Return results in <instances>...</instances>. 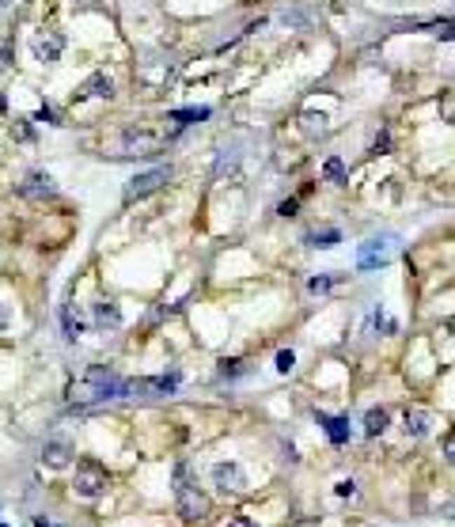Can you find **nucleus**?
<instances>
[{
  "instance_id": "6ab92c4d",
  "label": "nucleus",
  "mask_w": 455,
  "mask_h": 527,
  "mask_svg": "<svg viewBox=\"0 0 455 527\" xmlns=\"http://www.w3.org/2000/svg\"><path fill=\"white\" fill-rule=\"evenodd\" d=\"M440 118L448 121V126H455V88H448V91H440Z\"/></svg>"
},
{
  "instance_id": "39448f33",
  "label": "nucleus",
  "mask_w": 455,
  "mask_h": 527,
  "mask_svg": "<svg viewBox=\"0 0 455 527\" xmlns=\"http://www.w3.org/2000/svg\"><path fill=\"white\" fill-rule=\"evenodd\" d=\"M31 53H34V61H42V65L57 61L61 53H64V34L61 31H34Z\"/></svg>"
},
{
  "instance_id": "f03ea898",
  "label": "nucleus",
  "mask_w": 455,
  "mask_h": 527,
  "mask_svg": "<svg viewBox=\"0 0 455 527\" xmlns=\"http://www.w3.org/2000/svg\"><path fill=\"white\" fill-rule=\"evenodd\" d=\"M107 486H110L107 467L99 463V459H80V463H76V482H72L76 497H83V501H95V497L107 493Z\"/></svg>"
},
{
  "instance_id": "423d86ee",
  "label": "nucleus",
  "mask_w": 455,
  "mask_h": 527,
  "mask_svg": "<svg viewBox=\"0 0 455 527\" xmlns=\"http://www.w3.org/2000/svg\"><path fill=\"white\" fill-rule=\"evenodd\" d=\"M391 254H395V239H391V235H383V239H368V243H360L357 266L360 269H376V266H383V262H391Z\"/></svg>"
},
{
  "instance_id": "f257e3e1",
  "label": "nucleus",
  "mask_w": 455,
  "mask_h": 527,
  "mask_svg": "<svg viewBox=\"0 0 455 527\" xmlns=\"http://www.w3.org/2000/svg\"><path fill=\"white\" fill-rule=\"evenodd\" d=\"M122 394H125V380H118V372L107 368V364H95L69 387V402L72 406H91V402L122 399Z\"/></svg>"
},
{
  "instance_id": "393cba45",
  "label": "nucleus",
  "mask_w": 455,
  "mask_h": 527,
  "mask_svg": "<svg viewBox=\"0 0 455 527\" xmlns=\"http://www.w3.org/2000/svg\"><path fill=\"white\" fill-rule=\"evenodd\" d=\"M330 285H334L330 277H311V281H308V293H327Z\"/></svg>"
},
{
  "instance_id": "412c9836",
  "label": "nucleus",
  "mask_w": 455,
  "mask_h": 527,
  "mask_svg": "<svg viewBox=\"0 0 455 527\" xmlns=\"http://www.w3.org/2000/svg\"><path fill=\"white\" fill-rule=\"evenodd\" d=\"M304 133L308 137H315V133H327V114H304Z\"/></svg>"
},
{
  "instance_id": "aec40b11",
  "label": "nucleus",
  "mask_w": 455,
  "mask_h": 527,
  "mask_svg": "<svg viewBox=\"0 0 455 527\" xmlns=\"http://www.w3.org/2000/svg\"><path fill=\"white\" fill-rule=\"evenodd\" d=\"M179 486H193V467L182 459V463H175V474H171V489H179Z\"/></svg>"
},
{
  "instance_id": "0eeeda50",
  "label": "nucleus",
  "mask_w": 455,
  "mask_h": 527,
  "mask_svg": "<svg viewBox=\"0 0 455 527\" xmlns=\"http://www.w3.org/2000/svg\"><path fill=\"white\" fill-rule=\"evenodd\" d=\"M212 486L220 489V493H239V489H247V474L239 463H217L212 467Z\"/></svg>"
},
{
  "instance_id": "1a4fd4ad",
  "label": "nucleus",
  "mask_w": 455,
  "mask_h": 527,
  "mask_svg": "<svg viewBox=\"0 0 455 527\" xmlns=\"http://www.w3.org/2000/svg\"><path fill=\"white\" fill-rule=\"evenodd\" d=\"M20 190H23V197H31V201H46V197L57 194V186H53V178H50V175L34 171V175H27V178H23Z\"/></svg>"
},
{
  "instance_id": "a211bd4d",
  "label": "nucleus",
  "mask_w": 455,
  "mask_h": 527,
  "mask_svg": "<svg viewBox=\"0 0 455 527\" xmlns=\"http://www.w3.org/2000/svg\"><path fill=\"white\" fill-rule=\"evenodd\" d=\"M322 178L334 182V186H341V182H346V164H341L338 156H330L327 164H322Z\"/></svg>"
},
{
  "instance_id": "6e6552de",
  "label": "nucleus",
  "mask_w": 455,
  "mask_h": 527,
  "mask_svg": "<svg viewBox=\"0 0 455 527\" xmlns=\"http://www.w3.org/2000/svg\"><path fill=\"white\" fill-rule=\"evenodd\" d=\"M42 463L50 470H64L72 463V444L69 440H46L42 444Z\"/></svg>"
},
{
  "instance_id": "2f4dec72",
  "label": "nucleus",
  "mask_w": 455,
  "mask_h": 527,
  "mask_svg": "<svg viewBox=\"0 0 455 527\" xmlns=\"http://www.w3.org/2000/svg\"><path fill=\"white\" fill-rule=\"evenodd\" d=\"M372 148H376V152H387V148H391V137H387V133H379Z\"/></svg>"
},
{
  "instance_id": "f8f14e48",
  "label": "nucleus",
  "mask_w": 455,
  "mask_h": 527,
  "mask_svg": "<svg viewBox=\"0 0 455 527\" xmlns=\"http://www.w3.org/2000/svg\"><path fill=\"white\" fill-rule=\"evenodd\" d=\"M110 95H114V84H110L107 72L88 76V80H83V88H80V99H110Z\"/></svg>"
},
{
  "instance_id": "4468645a",
  "label": "nucleus",
  "mask_w": 455,
  "mask_h": 527,
  "mask_svg": "<svg viewBox=\"0 0 455 527\" xmlns=\"http://www.w3.org/2000/svg\"><path fill=\"white\" fill-rule=\"evenodd\" d=\"M319 425L327 429V436L334 444H346L349 440V418H327V413H319Z\"/></svg>"
},
{
  "instance_id": "4c0bfd02",
  "label": "nucleus",
  "mask_w": 455,
  "mask_h": 527,
  "mask_svg": "<svg viewBox=\"0 0 455 527\" xmlns=\"http://www.w3.org/2000/svg\"><path fill=\"white\" fill-rule=\"evenodd\" d=\"M0 527H8V523H0Z\"/></svg>"
},
{
  "instance_id": "72a5a7b5",
  "label": "nucleus",
  "mask_w": 455,
  "mask_h": 527,
  "mask_svg": "<svg viewBox=\"0 0 455 527\" xmlns=\"http://www.w3.org/2000/svg\"><path fill=\"white\" fill-rule=\"evenodd\" d=\"M444 455H448V463H451V467H455V436H451V440H448V448H444Z\"/></svg>"
},
{
  "instance_id": "58836bf2",
  "label": "nucleus",
  "mask_w": 455,
  "mask_h": 527,
  "mask_svg": "<svg viewBox=\"0 0 455 527\" xmlns=\"http://www.w3.org/2000/svg\"><path fill=\"white\" fill-rule=\"evenodd\" d=\"M0 4H4V0H0Z\"/></svg>"
},
{
  "instance_id": "a878e982",
  "label": "nucleus",
  "mask_w": 455,
  "mask_h": 527,
  "mask_svg": "<svg viewBox=\"0 0 455 527\" xmlns=\"http://www.w3.org/2000/svg\"><path fill=\"white\" fill-rule=\"evenodd\" d=\"M243 368H239V361H224L220 364V375H224V380H231V375H239Z\"/></svg>"
},
{
  "instance_id": "20e7f679",
  "label": "nucleus",
  "mask_w": 455,
  "mask_h": 527,
  "mask_svg": "<svg viewBox=\"0 0 455 527\" xmlns=\"http://www.w3.org/2000/svg\"><path fill=\"white\" fill-rule=\"evenodd\" d=\"M167 182H171V167H156V171L133 175V178H129V186H125V197H129V201H141V197L156 194Z\"/></svg>"
},
{
  "instance_id": "ddd939ff",
  "label": "nucleus",
  "mask_w": 455,
  "mask_h": 527,
  "mask_svg": "<svg viewBox=\"0 0 455 527\" xmlns=\"http://www.w3.org/2000/svg\"><path fill=\"white\" fill-rule=\"evenodd\" d=\"M95 326L99 331H118V326H122V312H118V304L99 300L95 304Z\"/></svg>"
},
{
  "instance_id": "b1692460",
  "label": "nucleus",
  "mask_w": 455,
  "mask_h": 527,
  "mask_svg": "<svg viewBox=\"0 0 455 527\" xmlns=\"http://www.w3.org/2000/svg\"><path fill=\"white\" fill-rule=\"evenodd\" d=\"M433 34H436L440 42H455V23H436Z\"/></svg>"
},
{
  "instance_id": "c756f323",
  "label": "nucleus",
  "mask_w": 455,
  "mask_h": 527,
  "mask_svg": "<svg viewBox=\"0 0 455 527\" xmlns=\"http://www.w3.org/2000/svg\"><path fill=\"white\" fill-rule=\"evenodd\" d=\"M12 133L20 137V140H31V126H27V121H20V126H12Z\"/></svg>"
},
{
  "instance_id": "f3484780",
  "label": "nucleus",
  "mask_w": 455,
  "mask_h": 527,
  "mask_svg": "<svg viewBox=\"0 0 455 527\" xmlns=\"http://www.w3.org/2000/svg\"><path fill=\"white\" fill-rule=\"evenodd\" d=\"M341 243V235L334 232V228H327V232H311L308 235V247H319V251H330V247H338Z\"/></svg>"
},
{
  "instance_id": "e433bc0d",
  "label": "nucleus",
  "mask_w": 455,
  "mask_h": 527,
  "mask_svg": "<svg viewBox=\"0 0 455 527\" xmlns=\"http://www.w3.org/2000/svg\"><path fill=\"white\" fill-rule=\"evenodd\" d=\"M448 520H455V505H448Z\"/></svg>"
},
{
  "instance_id": "bb28decb",
  "label": "nucleus",
  "mask_w": 455,
  "mask_h": 527,
  "mask_svg": "<svg viewBox=\"0 0 455 527\" xmlns=\"http://www.w3.org/2000/svg\"><path fill=\"white\" fill-rule=\"evenodd\" d=\"M334 493H338V497H353V493H357V486H353L349 478H346V482H338V486H334Z\"/></svg>"
},
{
  "instance_id": "cd10ccee",
  "label": "nucleus",
  "mask_w": 455,
  "mask_h": 527,
  "mask_svg": "<svg viewBox=\"0 0 455 527\" xmlns=\"http://www.w3.org/2000/svg\"><path fill=\"white\" fill-rule=\"evenodd\" d=\"M376 326L387 331V334H395V319H387V315H376Z\"/></svg>"
},
{
  "instance_id": "4be33fe9",
  "label": "nucleus",
  "mask_w": 455,
  "mask_h": 527,
  "mask_svg": "<svg viewBox=\"0 0 455 527\" xmlns=\"http://www.w3.org/2000/svg\"><path fill=\"white\" fill-rule=\"evenodd\" d=\"M15 65V42L12 39H0V72H8Z\"/></svg>"
},
{
  "instance_id": "7c9ffc66",
  "label": "nucleus",
  "mask_w": 455,
  "mask_h": 527,
  "mask_svg": "<svg viewBox=\"0 0 455 527\" xmlns=\"http://www.w3.org/2000/svg\"><path fill=\"white\" fill-rule=\"evenodd\" d=\"M277 213H281V216H292V213H296V197H289V201H281V205H277Z\"/></svg>"
},
{
  "instance_id": "473e14b6",
  "label": "nucleus",
  "mask_w": 455,
  "mask_h": 527,
  "mask_svg": "<svg viewBox=\"0 0 455 527\" xmlns=\"http://www.w3.org/2000/svg\"><path fill=\"white\" fill-rule=\"evenodd\" d=\"M228 527H258L254 520H247V516H236V520H231Z\"/></svg>"
},
{
  "instance_id": "c9c22d12",
  "label": "nucleus",
  "mask_w": 455,
  "mask_h": 527,
  "mask_svg": "<svg viewBox=\"0 0 455 527\" xmlns=\"http://www.w3.org/2000/svg\"><path fill=\"white\" fill-rule=\"evenodd\" d=\"M34 527H53L50 520H42V516H39V520H34Z\"/></svg>"
},
{
  "instance_id": "9b49d317",
  "label": "nucleus",
  "mask_w": 455,
  "mask_h": 527,
  "mask_svg": "<svg viewBox=\"0 0 455 527\" xmlns=\"http://www.w3.org/2000/svg\"><path fill=\"white\" fill-rule=\"evenodd\" d=\"M402 429H406V436H429V429H433V418H429V410H421V406H410L402 413Z\"/></svg>"
},
{
  "instance_id": "7ed1b4c3",
  "label": "nucleus",
  "mask_w": 455,
  "mask_h": 527,
  "mask_svg": "<svg viewBox=\"0 0 455 527\" xmlns=\"http://www.w3.org/2000/svg\"><path fill=\"white\" fill-rule=\"evenodd\" d=\"M175 508H179L182 520H205L212 505H209V497L198 489V482H193V486H179V489H175Z\"/></svg>"
},
{
  "instance_id": "dca6fc26",
  "label": "nucleus",
  "mask_w": 455,
  "mask_h": 527,
  "mask_svg": "<svg viewBox=\"0 0 455 527\" xmlns=\"http://www.w3.org/2000/svg\"><path fill=\"white\" fill-rule=\"evenodd\" d=\"M209 114H212L209 107H186V110H171L167 121H175V129H182V126H193V121H205Z\"/></svg>"
},
{
  "instance_id": "2eb2a0df",
  "label": "nucleus",
  "mask_w": 455,
  "mask_h": 527,
  "mask_svg": "<svg viewBox=\"0 0 455 527\" xmlns=\"http://www.w3.org/2000/svg\"><path fill=\"white\" fill-rule=\"evenodd\" d=\"M387 421H391V413H387L383 406H372V410L365 413V436H383Z\"/></svg>"
},
{
  "instance_id": "f704fd0d",
  "label": "nucleus",
  "mask_w": 455,
  "mask_h": 527,
  "mask_svg": "<svg viewBox=\"0 0 455 527\" xmlns=\"http://www.w3.org/2000/svg\"><path fill=\"white\" fill-rule=\"evenodd\" d=\"M4 326H8V307L0 304V331H4Z\"/></svg>"
},
{
  "instance_id": "c85d7f7f",
  "label": "nucleus",
  "mask_w": 455,
  "mask_h": 527,
  "mask_svg": "<svg viewBox=\"0 0 455 527\" xmlns=\"http://www.w3.org/2000/svg\"><path fill=\"white\" fill-rule=\"evenodd\" d=\"M34 121H50V126H57V114H53L50 107H42V110H39V118H34Z\"/></svg>"
},
{
  "instance_id": "5701e85b",
  "label": "nucleus",
  "mask_w": 455,
  "mask_h": 527,
  "mask_svg": "<svg viewBox=\"0 0 455 527\" xmlns=\"http://www.w3.org/2000/svg\"><path fill=\"white\" fill-rule=\"evenodd\" d=\"M292 368H296V353H292V349H281V353H277V372L289 375Z\"/></svg>"
},
{
  "instance_id": "9d476101",
  "label": "nucleus",
  "mask_w": 455,
  "mask_h": 527,
  "mask_svg": "<svg viewBox=\"0 0 455 527\" xmlns=\"http://www.w3.org/2000/svg\"><path fill=\"white\" fill-rule=\"evenodd\" d=\"M125 145L133 148L137 156H152V152H160V148H163V137L160 133H148V129H129Z\"/></svg>"
}]
</instances>
